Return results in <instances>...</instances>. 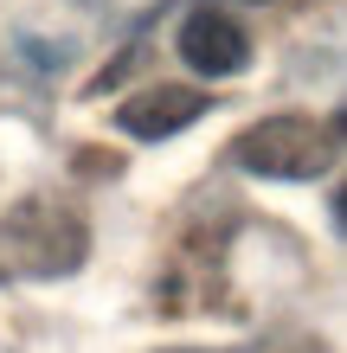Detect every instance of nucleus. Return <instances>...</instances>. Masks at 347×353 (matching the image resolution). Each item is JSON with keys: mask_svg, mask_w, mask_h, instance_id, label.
<instances>
[{"mask_svg": "<svg viewBox=\"0 0 347 353\" xmlns=\"http://www.w3.org/2000/svg\"><path fill=\"white\" fill-rule=\"evenodd\" d=\"M180 58L199 71V77H238L251 65V32L238 26V19L199 7L187 26H180Z\"/></svg>", "mask_w": 347, "mask_h": 353, "instance_id": "nucleus-4", "label": "nucleus"}, {"mask_svg": "<svg viewBox=\"0 0 347 353\" xmlns=\"http://www.w3.org/2000/svg\"><path fill=\"white\" fill-rule=\"evenodd\" d=\"M206 110H212L206 90H193V84H155V90H141V97H129L116 110V129L135 135V141H168L180 129H193Z\"/></svg>", "mask_w": 347, "mask_h": 353, "instance_id": "nucleus-3", "label": "nucleus"}, {"mask_svg": "<svg viewBox=\"0 0 347 353\" xmlns=\"http://www.w3.org/2000/svg\"><path fill=\"white\" fill-rule=\"evenodd\" d=\"M174 353H199V347H174Z\"/></svg>", "mask_w": 347, "mask_h": 353, "instance_id": "nucleus-5", "label": "nucleus"}, {"mask_svg": "<svg viewBox=\"0 0 347 353\" xmlns=\"http://www.w3.org/2000/svg\"><path fill=\"white\" fill-rule=\"evenodd\" d=\"M232 161L264 180H321L341 161V116H309V110L264 116L232 141Z\"/></svg>", "mask_w": 347, "mask_h": 353, "instance_id": "nucleus-1", "label": "nucleus"}, {"mask_svg": "<svg viewBox=\"0 0 347 353\" xmlns=\"http://www.w3.org/2000/svg\"><path fill=\"white\" fill-rule=\"evenodd\" d=\"M84 219L65 212V205L26 199L0 219V270H32V276H58V270H77L84 257Z\"/></svg>", "mask_w": 347, "mask_h": 353, "instance_id": "nucleus-2", "label": "nucleus"}]
</instances>
